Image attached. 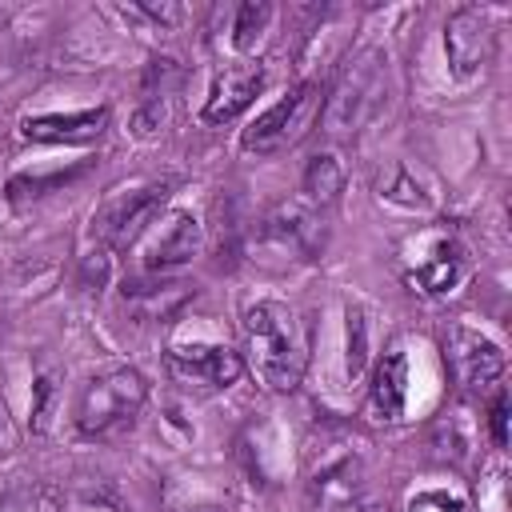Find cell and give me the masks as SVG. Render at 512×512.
Returning <instances> with one entry per match:
<instances>
[{
	"label": "cell",
	"instance_id": "obj_1",
	"mask_svg": "<svg viewBox=\"0 0 512 512\" xmlns=\"http://www.w3.org/2000/svg\"><path fill=\"white\" fill-rule=\"evenodd\" d=\"M244 352L248 368L272 392H292L308 368V324L280 300H256L244 308Z\"/></svg>",
	"mask_w": 512,
	"mask_h": 512
},
{
	"label": "cell",
	"instance_id": "obj_2",
	"mask_svg": "<svg viewBox=\"0 0 512 512\" xmlns=\"http://www.w3.org/2000/svg\"><path fill=\"white\" fill-rule=\"evenodd\" d=\"M384 104H388V52L368 44L340 64V72L320 104L324 132L356 136L384 112Z\"/></svg>",
	"mask_w": 512,
	"mask_h": 512
},
{
	"label": "cell",
	"instance_id": "obj_3",
	"mask_svg": "<svg viewBox=\"0 0 512 512\" xmlns=\"http://www.w3.org/2000/svg\"><path fill=\"white\" fill-rule=\"evenodd\" d=\"M148 404V380L136 368H104L88 376L76 396V432L88 440H116L124 436Z\"/></svg>",
	"mask_w": 512,
	"mask_h": 512
},
{
	"label": "cell",
	"instance_id": "obj_4",
	"mask_svg": "<svg viewBox=\"0 0 512 512\" xmlns=\"http://www.w3.org/2000/svg\"><path fill=\"white\" fill-rule=\"evenodd\" d=\"M468 268H472L468 248L452 232H420L404 244V256H400L404 284L416 296H428V300L452 296L468 280Z\"/></svg>",
	"mask_w": 512,
	"mask_h": 512
},
{
	"label": "cell",
	"instance_id": "obj_5",
	"mask_svg": "<svg viewBox=\"0 0 512 512\" xmlns=\"http://www.w3.org/2000/svg\"><path fill=\"white\" fill-rule=\"evenodd\" d=\"M320 104H324V88L316 80H304L296 84L288 96H280L272 108H264L240 136V144L256 156H272V152H284L292 148L308 128L312 120L320 116Z\"/></svg>",
	"mask_w": 512,
	"mask_h": 512
},
{
	"label": "cell",
	"instance_id": "obj_6",
	"mask_svg": "<svg viewBox=\"0 0 512 512\" xmlns=\"http://www.w3.org/2000/svg\"><path fill=\"white\" fill-rule=\"evenodd\" d=\"M164 204H168V184H140V188L112 192L92 212V240L100 248H124L152 228Z\"/></svg>",
	"mask_w": 512,
	"mask_h": 512
},
{
	"label": "cell",
	"instance_id": "obj_7",
	"mask_svg": "<svg viewBox=\"0 0 512 512\" xmlns=\"http://www.w3.org/2000/svg\"><path fill=\"white\" fill-rule=\"evenodd\" d=\"M364 480V456L352 436L324 432L320 444L308 448V484L320 500H348Z\"/></svg>",
	"mask_w": 512,
	"mask_h": 512
},
{
	"label": "cell",
	"instance_id": "obj_8",
	"mask_svg": "<svg viewBox=\"0 0 512 512\" xmlns=\"http://www.w3.org/2000/svg\"><path fill=\"white\" fill-rule=\"evenodd\" d=\"M200 240H204L200 220L192 212H184V208H172L160 220H152V228H148V236L140 244V268L148 276L172 272V268L188 264L200 252Z\"/></svg>",
	"mask_w": 512,
	"mask_h": 512
},
{
	"label": "cell",
	"instance_id": "obj_9",
	"mask_svg": "<svg viewBox=\"0 0 512 512\" xmlns=\"http://www.w3.org/2000/svg\"><path fill=\"white\" fill-rule=\"evenodd\" d=\"M168 372L188 388H228L240 380L244 360L228 344H172L164 352Z\"/></svg>",
	"mask_w": 512,
	"mask_h": 512
},
{
	"label": "cell",
	"instance_id": "obj_10",
	"mask_svg": "<svg viewBox=\"0 0 512 512\" xmlns=\"http://www.w3.org/2000/svg\"><path fill=\"white\" fill-rule=\"evenodd\" d=\"M448 360L464 388H488L504 376V348L492 336L464 324L448 332Z\"/></svg>",
	"mask_w": 512,
	"mask_h": 512
},
{
	"label": "cell",
	"instance_id": "obj_11",
	"mask_svg": "<svg viewBox=\"0 0 512 512\" xmlns=\"http://www.w3.org/2000/svg\"><path fill=\"white\" fill-rule=\"evenodd\" d=\"M444 52H448V64L452 72L464 80V76H476L488 56H492V24L480 8H456L444 24Z\"/></svg>",
	"mask_w": 512,
	"mask_h": 512
},
{
	"label": "cell",
	"instance_id": "obj_12",
	"mask_svg": "<svg viewBox=\"0 0 512 512\" xmlns=\"http://www.w3.org/2000/svg\"><path fill=\"white\" fill-rule=\"evenodd\" d=\"M260 236L276 252H288L296 260H312L320 248V220H316V212H308L300 204H280L276 212L264 216Z\"/></svg>",
	"mask_w": 512,
	"mask_h": 512
},
{
	"label": "cell",
	"instance_id": "obj_13",
	"mask_svg": "<svg viewBox=\"0 0 512 512\" xmlns=\"http://www.w3.org/2000/svg\"><path fill=\"white\" fill-rule=\"evenodd\" d=\"M408 404V356L400 348H388L368 380V416L380 424H396Z\"/></svg>",
	"mask_w": 512,
	"mask_h": 512
},
{
	"label": "cell",
	"instance_id": "obj_14",
	"mask_svg": "<svg viewBox=\"0 0 512 512\" xmlns=\"http://www.w3.org/2000/svg\"><path fill=\"white\" fill-rule=\"evenodd\" d=\"M108 124V108H84V112H48V116H28L20 124L24 140H40V144H92L100 140Z\"/></svg>",
	"mask_w": 512,
	"mask_h": 512
},
{
	"label": "cell",
	"instance_id": "obj_15",
	"mask_svg": "<svg viewBox=\"0 0 512 512\" xmlns=\"http://www.w3.org/2000/svg\"><path fill=\"white\" fill-rule=\"evenodd\" d=\"M264 88V72L260 68H224L204 100V120L208 124H228L236 120L252 100L256 92Z\"/></svg>",
	"mask_w": 512,
	"mask_h": 512
},
{
	"label": "cell",
	"instance_id": "obj_16",
	"mask_svg": "<svg viewBox=\"0 0 512 512\" xmlns=\"http://www.w3.org/2000/svg\"><path fill=\"white\" fill-rule=\"evenodd\" d=\"M84 168H88V164L80 160V164H68V168H32V172H16L4 192H8L12 204H24V200H36V196H48V192L64 188V184L76 180Z\"/></svg>",
	"mask_w": 512,
	"mask_h": 512
},
{
	"label": "cell",
	"instance_id": "obj_17",
	"mask_svg": "<svg viewBox=\"0 0 512 512\" xmlns=\"http://www.w3.org/2000/svg\"><path fill=\"white\" fill-rule=\"evenodd\" d=\"M192 296V284H184V280H160V284H144V280H132V284H124V300L132 304V308H140L144 316H164L168 308H180L184 300Z\"/></svg>",
	"mask_w": 512,
	"mask_h": 512
},
{
	"label": "cell",
	"instance_id": "obj_18",
	"mask_svg": "<svg viewBox=\"0 0 512 512\" xmlns=\"http://www.w3.org/2000/svg\"><path fill=\"white\" fill-rule=\"evenodd\" d=\"M340 188H344V168H340V160H336L332 152H316V156L304 164V196H308V204L324 208V204H332V200L340 196Z\"/></svg>",
	"mask_w": 512,
	"mask_h": 512
},
{
	"label": "cell",
	"instance_id": "obj_19",
	"mask_svg": "<svg viewBox=\"0 0 512 512\" xmlns=\"http://www.w3.org/2000/svg\"><path fill=\"white\" fill-rule=\"evenodd\" d=\"M268 20H272V4H264V0H248V4H240L236 12H232V48L236 52H256V44L264 40V32H268Z\"/></svg>",
	"mask_w": 512,
	"mask_h": 512
},
{
	"label": "cell",
	"instance_id": "obj_20",
	"mask_svg": "<svg viewBox=\"0 0 512 512\" xmlns=\"http://www.w3.org/2000/svg\"><path fill=\"white\" fill-rule=\"evenodd\" d=\"M344 320H348V352H344V372L348 380H356L368 364V312L360 304H348L344 308Z\"/></svg>",
	"mask_w": 512,
	"mask_h": 512
},
{
	"label": "cell",
	"instance_id": "obj_21",
	"mask_svg": "<svg viewBox=\"0 0 512 512\" xmlns=\"http://www.w3.org/2000/svg\"><path fill=\"white\" fill-rule=\"evenodd\" d=\"M380 196L392 200V204H404V208H432V196L416 184L408 164H392L388 180H380Z\"/></svg>",
	"mask_w": 512,
	"mask_h": 512
},
{
	"label": "cell",
	"instance_id": "obj_22",
	"mask_svg": "<svg viewBox=\"0 0 512 512\" xmlns=\"http://www.w3.org/2000/svg\"><path fill=\"white\" fill-rule=\"evenodd\" d=\"M408 512H472L468 500L460 492H448V488H428V492H416L408 500Z\"/></svg>",
	"mask_w": 512,
	"mask_h": 512
},
{
	"label": "cell",
	"instance_id": "obj_23",
	"mask_svg": "<svg viewBox=\"0 0 512 512\" xmlns=\"http://www.w3.org/2000/svg\"><path fill=\"white\" fill-rule=\"evenodd\" d=\"M0 512H56V500L44 488H20L0 500Z\"/></svg>",
	"mask_w": 512,
	"mask_h": 512
},
{
	"label": "cell",
	"instance_id": "obj_24",
	"mask_svg": "<svg viewBox=\"0 0 512 512\" xmlns=\"http://www.w3.org/2000/svg\"><path fill=\"white\" fill-rule=\"evenodd\" d=\"M132 12H136V16H148V20L164 24V28H176V24H184V16H188V8H184V4H152V0L136 4Z\"/></svg>",
	"mask_w": 512,
	"mask_h": 512
},
{
	"label": "cell",
	"instance_id": "obj_25",
	"mask_svg": "<svg viewBox=\"0 0 512 512\" xmlns=\"http://www.w3.org/2000/svg\"><path fill=\"white\" fill-rule=\"evenodd\" d=\"M488 428H492V444H496V448H508V392H504V388L492 396Z\"/></svg>",
	"mask_w": 512,
	"mask_h": 512
},
{
	"label": "cell",
	"instance_id": "obj_26",
	"mask_svg": "<svg viewBox=\"0 0 512 512\" xmlns=\"http://www.w3.org/2000/svg\"><path fill=\"white\" fill-rule=\"evenodd\" d=\"M32 388H36V400H32V428L40 432V428H44V412H48V396H52V376H40Z\"/></svg>",
	"mask_w": 512,
	"mask_h": 512
},
{
	"label": "cell",
	"instance_id": "obj_27",
	"mask_svg": "<svg viewBox=\"0 0 512 512\" xmlns=\"http://www.w3.org/2000/svg\"><path fill=\"white\" fill-rule=\"evenodd\" d=\"M16 440H20V436H16V424H12L8 412L0 408V460H8V456L16 452Z\"/></svg>",
	"mask_w": 512,
	"mask_h": 512
},
{
	"label": "cell",
	"instance_id": "obj_28",
	"mask_svg": "<svg viewBox=\"0 0 512 512\" xmlns=\"http://www.w3.org/2000/svg\"><path fill=\"white\" fill-rule=\"evenodd\" d=\"M356 512H392V508H388L384 500H368V504H360Z\"/></svg>",
	"mask_w": 512,
	"mask_h": 512
}]
</instances>
